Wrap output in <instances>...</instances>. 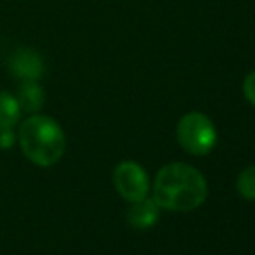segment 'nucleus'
<instances>
[{"instance_id": "f257e3e1", "label": "nucleus", "mask_w": 255, "mask_h": 255, "mask_svg": "<svg viewBox=\"0 0 255 255\" xmlns=\"http://www.w3.org/2000/svg\"><path fill=\"white\" fill-rule=\"evenodd\" d=\"M207 179L198 168L188 163H168L154 179L153 200L160 208L170 212H191L207 200Z\"/></svg>"}, {"instance_id": "f03ea898", "label": "nucleus", "mask_w": 255, "mask_h": 255, "mask_svg": "<svg viewBox=\"0 0 255 255\" xmlns=\"http://www.w3.org/2000/svg\"><path fill=\"white\" fill-rule=\"evenodd\" d=\"M19 144L31 163L38 167H51L64 154L66 137L61 125L51 117L33 115L21 125Z\"/></svg>"}, {"instance_id": "7ed1b4c3", "label": "nucleus", "mask_w": 255, "mask_h": 255, "mask_svg": "<svg viewBox=\"0 0 255 255\" xmlns=\"http://www.w3.org/2000/svg\"><path fill=\"white\" fill-rule=\"evenodd\" d=\"M177 141L186 153L203 156L214 149L217 142V130L207 115L193 111L179 120Z\"/></svg>"}, {"instance_id": "20e7f679", "label": "nucleus", "mask_w": 255, "mask_h": 255, "mask_svg": "<svg viewBox=\"0 0 255 255\" xmlns=\"http://www.w3.org/2000/svg\"><path fill=\"white\" fill-rule=\"evenodd\" d=\"M113 182L117 191L127 202H139L146 198L149 191V179L146 170L135 161H122L113 172Z\"/></svg>"}, {"instance_id": "39448f33", "label": "nucleus", "mask_w": 255, "mask_h": 255, "mask_svg": "<svg viewBox=\"0 0 255 255\" xmlns=\"http://www.w3.org/2000/svg\"><path fill=\"white\" fill-rule=\"evenodd\" d=\"M9 70L23 82H38L45 73V64L40 54L31 49H19L10 56Z\"/></svg>"}, {"instance_id": "423d86ee", "label": "nucleus", "mask_w": 255, "mask_h": 255, "mask_svg": "<svg viewBox=\"0 0 255 255\" xmlns=\"http://www.w3.org/2000/svg\"><path fill=\"white\" fill-rule=\"evenodd\" d=\"M160 207L153 198H142L139 202H132L130 208L127 212V221L135 229H148L156 224Z\"/></svg>"}, {"instance_id": "0eeeda50", "label": "nucleus", "mask_w": 255, "mask_h": 255, "mask_svg": "<svg viewBox=\"0 0 255 255\" xmlns=\"http://www.w3.org/2000/svg\"><path fill=\"white\" fill-rule=\"evenodd\" d=\"M17 103H19L21 111L26 113H37L45 101L44 89L38 85V82H23L17 92Z\"/></svg>"}, {"instance_id": "6e6552de", "label": "nucleus", "mask_w": 255, "mask_h": 255, "mask_svg": "<svg viewBox=\"0 0 255 255\" xmlns=\"http://www.w3.org/2000/svg\"><path fill=\"white\" fill-rule=\"evenodd\" d=\"M21 108L17 99L9 92L0 91V127H14L19 122Z\"/></svg>"}, {"instance_id": "1a4fd4ad", "label": "nucleus", "mask_w": 255, "mask_h": 255, "mask_svg": "<svg viewBox=\"0 0 255 255\" xmlns=\"http://www.w3.org/2000/svg\"><path fill=\"white\" fill-rule=\"evenodd\" d=\"M236 189L245 200H255V165L247 167L236 179Z\"/></svg>"}, {"instance_id": "9d476101", "label": "nucleus", "mask_w": 255, "mask_h": 255, "mask_svg": "<svg viewBox=\"0 0 255 255\" xmlns=\"http://www.w3.org/2000/svg\"><path fill=\"white\" fill-rule=\"evenodd\" d=\"M243 94L249 99V103L255 106V70L250 71V73L247 75L245 82H243Z\"/></svg>"}, {"instance_id": "9b49d317", "label": "nucleus", "mask_w": 255, "mask_h": 255, "mask_svg": "<svg viewBox=\"0 0 255 255\" xmlns=\"http://www.w3.org/2000/svg\"><path fill=\"white\" fill-rule=\"evenodd\" d=\"M14 141H16V135L12 132V127H0V148L2 149L12 148Z\"/></svg>"}]
</instances>
